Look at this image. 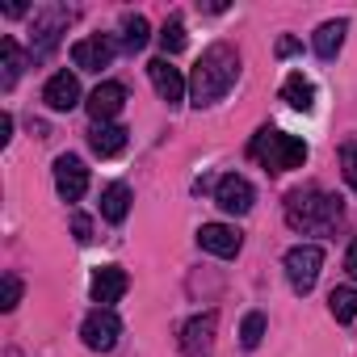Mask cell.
Listing matches in <instances>:
<instances>
[{
	"mask_svg": "<svg viewBox=\"0 0 357 357\" xmlns=\"http://www.w3.org/2000/svg\"><path fill=\"white\" fill-rule=\"evenodd\" d=\"M17 303H22V278H13V273H9V278H5V294H0V307L13 311Z\"/></svg>",
	"mask_w": 357,
	"mask_h": 357,
	"instance_id": "cell-26",
	"label": "cell"
},
{
	"mask_svg": "<svg viewBox=\"0 0 357 357\" xmlns=\"http://www.w3.org/2000/svg\"><path fill=\"white\" fill-rule=\"evenodd\" d=\"M122 336V319L114 315V307H93L80 324V340L93 349V353H109Z\"/></svg>",
	"mask_w": 357,
	"mask_h": 357,
	"instance_id": "cell-6",
	"label": "cell"
},
{
	"mask_svg": "<svg viewBox=\"0 0 357 357\" xmlns=\"http://www.w3.org/2000/svg\"><path fill=\"white\" fill-rule=\"evenodd\" d=\"M248 155H257L269 172H294L307 164V143L298 135H286V130H257V139L248 143Z\"/></svg>",
	"mask_w": 357,
	"mask_h": 357,
	"instance_id": "cell-3",
	"label": "cell"
},
{
	"mask_svg": "<svg viewBox=\"0 0 357 357\" xmlns=\"http://www.w3.org/2000/svg\"><path fill=\"white\" fill-rule=\"evenodd\" d=\"M68 22H72V9H63V5L34 9V26H30V55H34V59L51 55V51H55V43H59V34L68 30Z\"/></svg>",
	"mask_w": 357,
	"mask_h": 357,
	"instance_id": "cell-4",
	"label": "cell"
},
{
	"mask_svg": "<svg viewBox=\"0 0 357 357\" xmlns=\"http://www.w3.org/2000/svg\"><path fill=\"white\" fill-rule=\"evenodd\" d=\"M215 202H219V211H223V215H248V211H252V202H257V190H252L248 176L227 172L223 181L215 185Z\"/></svg>",
	"mask_w": 357,
	"mask_h": 357,
	"instance_id": "cell-7",
	"label": "cell"
},
{
	"mask_svg": "<svg viewBox=\"0 0 357 357\" xmlns=\"http://www.w3.org/2000/svg\"><path fill=\"white\" fill-rule=\"evenodd\" d=\"M319 269H324V248L319 244H294L286 252V278H290L294 294H307L319 282Z\"/></svg>",
	"mask_w": 357,
	"mask_h": 357,
	"instance_id": "cell-5",
	"label": "cell"
},
{
	"mask_svg": "<svg viewBox=\"0 0 357 357\" xmlns=\"http://www.w3.org/2000/svg\"><path fill=\"white\" fill-rule=\"evenodd\" d=\"M215 324H219V315H215V311H202V315H194V319L181 328V349H185V357H211V349H215Z\"/></svg>",
	"mask_w": 357,
	"mask_h": 357,
	"instance_id": "cell-12",
	"label": "cell"
},
{
	"mask_svg": "<svg viewBox=\"0 0 357 357\" xmlns=\"http://www.w3.org/2000/svg\"><path fill=\"white\" fill-rule=\"evenodd\" d=\"M72 236H76V244H89V240H93V219L76 211V215H72Z\"/></svg>",
	"mask_w": 357,
	"mask_h": 357,
	"instance_id": "cell-27",
	"label": "cell"
},
{
	"mask_svg": "<svg viewBox=\"0 0 357 357\" xmlns=\"http://www.w3.org/2000/svg\"><path fill=\"white\" fill-rule=\"evenodd\" d=\"M240 340H244V349H257V344L265 340V315H261V311H248V315H244Z\"/></svg>",
	"mask_w": 357,
	"mask_h": 357,
	"instance_id": "cell-24",
	"label": "cell"
},
{
	"mask_svg": "<svg viewBox=\"0 0 357 357\" xmlns=\"http://www.w3.org/2000/svg\"><path fill=\"white\" fill-rule=\"evenodd\" d=\"M126 126H118V122H97L93 130H89V147H93V155H101V160H114V155H122V147H126Z\"/></svg>",
	"mask_w": 357,
	"mask_h": 357,
	"instance_id": "cell-16",
	"label": "cell"
},
{
	"mask_svg": "<svg viewBox=\"0 0 357 357\" xmlns=\"http://www.w3.org/2000/svg\"><path fill=\"white\" fill-rule=\"evenodd\" d=\"M344 34H349V22H344V17L324 22V26L315 30V38H311L315 55H319V59H336V55H340V47H344Z\"/></svg>",
	"mask_w": 357,
	"mask_h": 357,
	"instance_id": "cell-17",
	"label": "cell"
},
{
	"mask_svg": "<svg viewBox=\"0 0 357 357\" xmlns=\"http://www.w3.org/2000/svg\"><path fill=\"white\" fill-rule=\"evenodd\" d=\"M147 38H151L147 17H143V13H126V17H122V38H118V47L135 55V51H143V47H147Z\"/></svg>",
	"mask_w": 357,
	"mask_h": 357,
	"instance_id": "cell-19",
	"label": "cell"
},
{
	"mask_svg": "<svg viewBox=\"0 0 357 357\" xmlns=\"http://www.w3.org/2000/svg\"><path fill=\"white\" fill-rule=\"evenodd\" d=\"M344 273L357 282V236H353V244H349V252H344Z\"/></svg>",
	"mask_w": 357,
	"mask_h": 357,
	"instance_id": "cell-28",
	"label": "cell"
},
{
	"mask_svg": "<svg viewBox=\"0 0 357 357\" xmlns=\"http://www.w3.org/2000/svg\"><path fill=\"white\" fill-rule=\"evenodd\" d=\"M147 76H151V84H155V93H160V101H164L168 109H176V105L185 101V76L176 72L164 55L147 63Z\"/></svg>",
	"mask_w": 357,
	"mask_h": 357,
	"instance_id": "cell-9",
	"label": "cell"
},
{
	"mask_svg": "<svg viewBox=\"0 0 357 357\" xmlns=\"http://www.w3.org/2000/svg\"><path fill=\"white\" fill-rule=\"evenodd\" d=\"M240 80V51L231 43H211L202 51V59L194 63V76H190V97L198 109L223 101Z\"/></svg>",
	"mask_w": 357,
	"mask_h": 357,
	"instance_id": "cell-1",
	"label": "cell"
},
{
	"mask_svg": "<svg viewBox=\"0 0 357 357\" xmlns=\"http://www.w3.org/2000/svg\"><path fill=\"white\" fill-rule=\"evenodd\" d=\"M0 89H13L17 84V76H22V51H17V43L13 38H0Z\"/></svg>",
	"mask_w": 357,
	"mask_h": 357,
	"instance_id": "cell-22",
	"label": "cell"
},
{
	"mask_svg": "<svg viewBox=\"0 0 357 357\" xmlns=\"http://www.w3.org/2000/svg\"><path fill=\"white\" fill-rule=\"evenodd\" d=\"M126 215H130V185L114 181V185L101 194V219H109V223H122Z\"/></svg>",
	"mask_w": 357,
	"mask_h": 357,
	"instance_id": "cell-20",
	"label": "cell"
},
{
	"mask_svg": "<svg viewBox=\"0 0 357 357\" xmlns=\"http://www.w3.org/2000/svg\"><path fill=\"white\" fill-rule=\"evenodd\" d=\"M294 51H298V38H282L278 43V55H294Z\"/></svg>",
	"mask_w": 357,
	"mask_h": 357,
	"instance_id": "cell-30",
	"label": "cell"
},
{
	"mask_svg": "<svg viewBox=\"0 0 357 357\" xmlns=\"http://www.w3.org/2000/svg\"><path fill=\"white\" fill-rule=\"evenodd\" d=\"M43 101L55 109V114H68V109H76L80 105V80H76V72H55L51 80H47V89H43Z\"/></svg>",
	"mask_w": 357,
	"mask_h": 357,
	"instance_id": "cell-13",
	"label": "cell"
},
{
	"mask_svg": "<svg viewBox=\"0 0 357 357\" xmlns=\"http://www.w3.org/2000/svg\"><path fill=\"white\" fill-rule=\"evenodd\" d=\"M328 311H332L336 324H353L357 319V290L353 286H336L328 294Z\"/></svg>",
	"mask_w": 357,
	"mask_h": 357,
	"instance_id": "cell-21",
	"label": "cell"
},
{
	"mask_svg": "<svg viewBox=\"0 0 357 357\" xmlns=\"http://www.w3.org/2000/svg\"><path fill=\"white\" fill-rule=\"evenodd\" d=\"M198 244L206 252H215V257H236L244 248V236L236 227H227V223H202L198 227Z\"/></svg>",
	"mask_w": 357,
	"mask_h": 357,
	"instance_id": "cell-15",
	"label": "cell"
},
{
	"mask_svg": "<svg viewBox=\"0 0 357 357\" xmlns=\"http://www.w3.org/2000/svg\"><path fill=\"white\" fill-rule=\"evenodd\" d=\"M114 55H118V43H114L109 34H93V38H80V43L72 47V63H76L80 72H101V68L114 63Z\"/></svg>",
	"mask_w": 357,
	"mask_h": 357,
	"instance_id": "cell-8",
	"label": "cell"
},
{
	"mask_svg": "<svg viewBox=\"0 0 357 357\" xmlns=\"http://www.w3.org/2000/svg\"><path fill=\"white\" fill-rule=\"evenodd\" d=\"M126 290H130V278H126L122 265H101V269L93 273V282H89V294H93L97 307H114Z\"/></svg>",
	"mask_w": 357,
	"mask_h": 357,
	"instance_id": "cell-11",
	"label": "cell"
},
{
	"mask_svg": "<svg viewBox=\"0 0 357 357\" xmlns=\"http://www.w3.org/2000/svg\"><path fill=\"white\" fill-rule=\"evenodd\" d=\"M340 172H344V185L357 190V143H349V147L340 151Z\"/></svg>",
	"mask_w": 357,
	"mask_h": 357,
	"instance_id": "cell-25",
	"label": "cell"
},
{
	"mask_svg": "<svg viewBox=\"0 0 357 357\" xmlns=\"http://www.w3.org/2000/svg\"><path fill=\"white\" fill-rule=\"evenodd\" d=\"M185 43H190V38H185V26H181V17H168V22H164V30H160L164 59H168V55H181V51H185Z\"/></svg>",
	"mask_w": 357,
	"mask_h": 357,
	"instance_id": "cell-23",
	"label": "cell"
},
{
	"mask_svg": "<svg viewBox=\"0 0 357 357\" xmlns=\"http://www.w3.org/2000/svg\"><path fill=\"white\" fill-rule=\"evenodd\" d=\"M9 139H13V118L0 114V143H9Z\"/></svg>",
	"mask_w": 357,
	"mask_h": 357,
	"instance_id": "cell-29",
	"label": "cell"
},
{
	"mask_svg": "<svg viewBox=\"0 0 357 357\" xmlns=\"http://www.w3.org/2000/svg\"><path fill=\"white\" fill-rule=\"evenodd\" d=\"M286 223H290L294 231L328 236V231H336V223H340V198L319 194V190H294V194L286 198Z\"/></svg>",
	"mask_w": 357,
	"mask_h": 357,
	"instance_id": "cell-2",
	"label": "cell"
},
{
	"mask_svg": "<svg viewBox=\"0 0 357 357\" xmlns=\"http://www.w3.org/2000/svg\"><path fill=\"white\" fill-rule=\"evenodd\" d=\"M122 105H126V89H122L118 80L97 84V89L89 93V101H84V109L93 114V122H109V118H118Z\"/></svg>",
	"mask_w": 357,
	"mask_h": 357,
	"instance_id": "cell-14",
	"label": "cell"
},
{
	"mask_svg": "<svg viewBox=\"0 0 357 357\" xmlns=\"http://www.w3.org/2000/svg\"><path fill=\"white\" fill-rule=\"evenodd\" d=\"M55 190H59L63 202H80L84 198V190H89V168H84V160H76V155H59L55 160Z\"/></svg>",
	"mask_w": 357,
	"mask_h": 357,
	"instance_id": "cell-10",
	"label": "cell"
},
{
	"mask_svg": "<svg viewBox=\"0 0 357 357\" xmlns=\"http://www.w3.org/2000/svg\"><path fill=\"white\" fill-rule=\"evenodd\" d=\"M282 101H286L290 109L311 114V109H315V84H311L303 72H294V76H286V84H282Z\"/></svg>",
	"mask_w": 357,
	"mask_h": 357,
	"instance_id": "cell-18",
	"label": "cell"
}]
</instances>
